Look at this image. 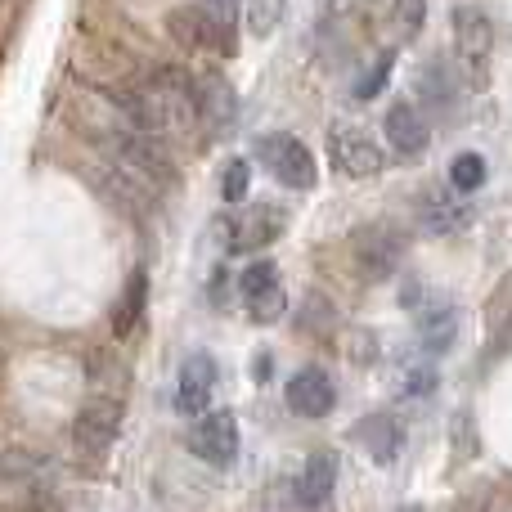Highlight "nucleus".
Returning a JSON list of instances; mask_svg holds the SVG:
<instances>
[{
    "label": "nucleus",
    "mask_w": 512,
    "mask_h": 512,
    "mask_svg": "<svg viewBox=\"0 0 512 512\" xmlns=\"http://www.w3.org/2000/svg\"><path fill=\"white\" fill-rule=\"evenodd\" d=\"M167 32L176 36V45H185V50H194V54H221V59L239 54V23L225 18L221 9H212L207 0L171 9Z\"/></svg>",
    "instance_id": "obj_1"
},
{
    "label": "nucleus",
    "mask_w": 512,
    "mask_h": 512,
    "mask_svg": "<svg viewBox=\"0 0 512 512\" xmlns=\"http://www.w3.org/2000/svg\"><path fill=\"white\" fill-rule=\"evenodd\" d=\"M252 158L270 171V180H279V185L292 189V194H310V189L319 185V162H315V153H310V144L297 140V135H288V131L256 135Z\"/></svg>",
    "instance_id": "obj_2"
},
{
    "label": "nucleus",
    "mask_w": 512,
    "mask_h": 512,
    "mask_svg": "<svg viewBox=\"0 0 512 512\" xmlns=\"http://www.w3.org/2000/svg\"><path fill=\"white\" fill-rule=\"evenodd\" d=\"M405 256H409V234L391 221H369L351 234V261L360 270V279H369V283L400 274Z\"/></svg>",
    "instance_id": "obj_3"
},
{
    "label": "nucleus",
    "mask_w": 512,
    "mask_h": 512,
    "mask_svg": "<svg viewBox=\"0 0 512 512\" xmlns=\"http://www.w3.org/2000/svg\"><path fill=\"white\" fill-rule=\"evenodd\" d=\"M108 162H117V167L135 171V176H144L149 185L167 189L180 180L176 162H171V153L158 149V140H153V131H140V126L122 122L113 135H108Z\"/></svg>",
    "instance_id": "obj_4"
},
{
    "label": "nucleus",
    "mask_w": 512,
    "mask_h": 512,
    "mask_svg": "<svg viewBox=\"0 0 512 512\" xmlns=\"http://www.w3.org/2000/svg\"><path fill=\"white\" fill-rule=\"evenodd\" d=\"M450 32H454V59H459L463 77L472 86H486L490 54H495V23H490V14L481 5H454Z\"/></svg>",
    "instance_id": "obj_5"
},
{
    "label": "nucleus",
    "mask_w": 512,
    "mask_h": 512,
    "mask_svg": "<svg viewBox=\"0 0 512 512\" xmlns=\"http://www.w3.org/2000/svg\"><path fill=\"white\" fill-rule=\"evenodd\" d=\"M189 454L203 459L207 468L216 472H230L239 463V450H243V436H239V418L230 409H203L189 427Z\"/></svg>",
    "instance_id": "obj_6"
},
{
    "label": "nucleus",
    "mask_w": 512,
    "mask_h": 512,
    "mask_svg": "<svg viewBox=\"0 0 512 512\" xmlns=\"http://www.w3.org/2000/svg\"><path fill=\"white\" fill-rule=\"evenodd\" d=\"M283 230H288V212H283V207L248 203V207H239L230 221H221V234H225L221 243L230 256H252V252L270 248L274 239H283Z\"/></svg>",
    "instance_id": "obj_7"
},
{
    "label": "nucleus",
    "mask_w": 512,
    "mask_h": 512,
    "mask_svg": "<svg viewBox=\"0 0 512 512\" xmlns=\"http://www.w3.org/2000/svg\"><path fill=\"white\" fill-rule=\"evenodd\" d=\"M117 432H122V400L95 396L72 418V450L86 463H99V459H108V450L117 445Z\"/></svg>",
    "instance_id": "obj_8"
},
{
    "label": "nucleus",
    "mask_w": 512,
    "mask_h": 512,
    "mask_svg": "<svg viewBox=\"0 0 512 512\" xmlns=\"http://www.w3.org/2000/svg\"><path fill=\"white\" fill-rule=\"evenodd\" d=\"M472 194H463V189H454L450 180L445 185H427L418 189L414 198V221L423 234H432V239H450V234H459L463 225H472Z\"/></svg>",
    "instance_id": "obj_9"
},
{
    "label": "nucleus",
    "mask_w": 512,
    "mask_h": 512,
    "mask_svg": "<svg viewBox=\"0 0 512 512\" xmlns=\"http://www.w3.org/2000/svg\"><path fill=\"white\" fill-rule=\"evenodd\" d=\"M328 158L346 180H369L387 167V153L364 126H328Z\"/></svg>",
    "instance_id": "obj_10"
},
{
    "label": "nucleus",
    "mask_w": 512,
    "mask_h": 512,
    "mask_svg": "<svg viewBox=\"0 0 512 512\" xmlns=\"http://www.w3.org/2000/svg\"><path fill=\"white\" fill-rule=\"evenodd\" d=\"M463 68H454L450 59L432 54V59L418 63L414 72V90H418V108H427L432 117H454L463 99Z\"/></svg>",
    "instance_id": "obj_11"
},
{
    "label": "nucleus",
    "mask_w": 512,
    "mask_h": 512,
    "mask_svg": "<svg viewBox=\"0 0 512 512\" xmlns=\"http://www.w3.org/2000/svg\"><path fill=\"white\" fill-rule=\"evenodd\" d=\"M194 122H203L207 135H230V126L239 122V90L216 68L194 77Z\"/></svg>",
    "instance_id": "obj_12"
},
{
    "label": "nucleus",
    "mask_w": 512,
    "mask_h": 512,
    "mask_svg": "<svg viewBox=\"0 0 512 512\" xmlns=\"http://www.w3.org/2000/svg\"><path fill=\"white\" fill-rule=\"evenodd\" d=\"M216 382H221V364H216V355L212 351H189L185 360H180V373H176V405H180V414L198 418L203 409H212Z\"/></svg>",
    "instance_id": "obj_13"
},
{
    "label": "nucleus",
    "mask_w": 512,
    "mask_h": 512,
    "mask_svg": "<svg viewBox=\"0 0 512 512\" xmlns=\"http://www.w3.org/2000/svg\"><path fill=\"white\" fill-rule=\"evenodd\" d=\"M382 135L396 158H423L432 149V126L414 99H391V108L382 113Z\"/></svg>",
    "instance_id": "obj_14"
},
{
    "label": "nucleus",
    "mask_w": 512,
    "mask_h": 512,
    "mask_svg": "<svg viewBox=\"0 0 512 512\" xmlns=\"http://www.w3.org/2000/svg\"><path fill=\"white\" fill-rule=\"evenodd\" d=\"M414 310H418V351L432 355V360L450 355L454 342H459V306L450 297H423V306Z\"/></svg>",
    "instance_id": "obj_15"
},
{
    "label": "nucleus",
    "mask_w": 512,
    "mask_h": 512,
    "mask_svg": "<svg viewBox=\"0 0 512 512\" xmlns=\"http://www.w3.org/2000/svg\"><path fill=\"white\" fill-rule=\"evenodd\" d=\"M283 400H288V409L297 418H328L337 409V387H333V378H328L324 369L306 364V369H297L288 378Z\"/></svg>",
    "instance_id": "obj_16"
},
{
    "label": "nucleus",
    "mask_w": 512,
    "mask_h": 512,
    "mask_svg": "<svg viewBox=\"0 0 512 512\" xmlns=\"http://www.w3.org/2000/svg\"><path fill=\"white\" fill-rule=\"evenodd\" d=\"M351 441L360 445L373 463H382V468H387V463H396L400 450H405V423H400L391 409H373V414H364L360 423H355Z\"/></svg>",
    "instance_id": "obj_17"
},
{
    "label": "nucleus",
    "mask_w": 512,
    "mask_h": 512,
    "mask_svg": "<svg viewBox=\"0 0 512 512\" xmlns=\"http://www.w3.org/2000/svg\"><path fill=\"white\" fill-rule=\"evenodd\" d=\"M337 472H342V459H337V450H328V445H319V450L306 454V463H301L297 472V504L301 508H328L333 504V490H337Z\"/></svg>",
    "instance_id": "obj_18"
},
{
    "label": "nucleus",
    "mask_w": 512,
    "mask_h": 512,
    "mask_svg": "<svg viewBox=\"0 0 512 512\" xmlns=\"http://www.w3.org/2000/svg\"><path fill=\"white\" fill-rule=\"evenodd\" d=\"M144 306H149V274H144V265H135L126 288H122V301H117V310H113V333L131 337L135 328H140Z\"/></svg>",
    "instance_id": "obj_19"
},
{
    "label": "nucleus",
    "mask_w": 512,
    "mask_h": 512,
    "mask_svg": "<svg viewBox=\"0 0 512 512\" xmlns=\"http://www.w3.org/2000/svg\"><path fill=\"white\" fill-rule=\"evenodd\" d=\"M391 72H396V50H378L369 59V68L355 77V86H351V95L360 99V104H369V99H378L382 90H387V81H391Z\"/></svg>",
    "instance_id": "obj_20"
},
{
    "label": "nucleus",
    "mask_w": 512,
    "mask_h": 512,
    "mask_svg": "<svg viewBox=\"0 0 512 512\" xmlns=\"http://www.w3.org/2000/svg\"><path fill=\"white\" fill-rule=\"evenodd\" d=\"M486 180H490V162L481 158L477 149L454 153V162H450V185L454 189H463V194H481Z\"/></svg>",
    "instance_id": "obj_21"
},
{
    "label": "nucleus",
    "mask_w": 512,
    "mask_h": 512,
    "mask_svg": "<svg viewBox=\"0 0 512 512\" xmlns=\"http://www.w3.org/2000/svg\"><path fill=\"white\" fill-rule=\"evenodd\" d=\"M436 387H441V373H436L432 355H427V360H418V364H409L405 378H400V396H405V400H432Z\"/></svg>",
    "instance_id": "obj_22"
},
{
    "label": "nucleus",
    "mask_w": 512,
    "mask_h": 512,
    "mask_svg": "<svg viewBox=\"0 0 512 512\" xmlns=\"http://www.w3.org/2000/svg\"><path fill=\"white\" fill-rule=\"evenodd\" d=\"M391 27L396 41H418V32L427 27V0H391Z\"/></svg>",
    "instance_id": "obj_23"
},
{
    "label": "nucleus",
    "mask_w": 512,
    "mask_h": 512,
    "mask_svg": "<svg viewBox=\"0 0 512 512\" xmlns=\"http://www.w3.org/2000/svg\"><path fill=\"white\" fill-rule=\"evenodd\" d=\"M248 194H252V162L248 158L225 162V171H221V198L230 207H239Z\"/></svg>",
    "instance_id": "obj_24"
},
{
    "label": "nucleus",
    "mask_w": 512,
    "mask_h": 512,
    "mask_svg": "<svg viewBox=\"0 0 512 512\" xmlns=\"http://www.w3.org/2000/svg\"><path fill=\"white\" fill-rule=\"evenodd\" d=\"M270 288H279V270H274V261H252V265L239 270V297L243 301L261 297V292H270Z\"/></svg>",
    "instance_id": "obj_25"
},
{
    "label": "nucleus",
    "mask_w": 512,
    "mask_h": 512,
    "mask_svg": "<svg viewBox=\"0 0 512 512\" xmlns=\"http://www.w3.org/2000/svg\"><path fill=\"white\" fill-rule=\"evenodd\" d=\"M283 9H288V0H248V27H252V36H270L274 27L283 23Z\"/></svg>",
    "instance_id": "obj_26"
},
{
    "label": "nucleus",
    "mask_w": 512,
    "mask_h": 512,
    "mask_svg": "<svg viewBox=\"0 0 512 512\" xmlns=\"http://www.w3.org/2000/svg\"><path fill=\"white\" fill-rule=\"evenodd\" d=\"M283 306H288L283 288H270V292H261V297H252V301H248V315L256 319V324H274V319L283 315Z\"/></svg>",
    "instance_id": "obj_27"
},
{
    "label": "nucleus",
    "mask_w": 512,
    "mask_h": 512,
    "mask_svg": "<svg viewBox=\"0 0 512 512\" xmlns=\"http://www.w3.org/2000/svg\"><path fill=\"white\" fill-rule=\"evenodd\" d=\"M265 373H270V355H256V382H265Z\"/></svg>",
    "instance_id": "obj_28"
}]
</instances>
